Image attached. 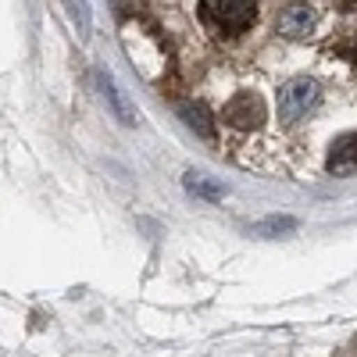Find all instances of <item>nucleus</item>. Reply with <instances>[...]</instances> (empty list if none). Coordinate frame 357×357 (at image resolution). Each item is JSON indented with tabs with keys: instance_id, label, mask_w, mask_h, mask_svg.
Returning <instances> with one entry per match:
<instances>
[{
	"instance_id": "obj_3",
	"label": "nucleus",
	"mask_w": 357,
	"mask_h": 357,
	"mask_svg": "<svg viewBox=\"0 0 357 357\" xmlns=\"http://www.w3.org/2000/svg\"><path fill=\"white\" fill-rule=\"evenodd\" d=\"M222 122L232 129H257L264 122V100L257 93H236L222 107Z\"/></svg>"
},
{
	"instance_id": "obj_6",
	"label": "nucleus",
	"mask_w": 357,
	"mask_h": 357,
	"mask_svg": "<svg viewBox=\"0 0 357 357\" xmlns=\"http://www.w3.org/2000/svg\"><path fill=\"white\" fill-rule=\"evenodd\" d=\"M178 114H183L186 118V122H190V129H197L204 139H211L215 136V126H211V114H207V107L204 104H178Z\"/></svg>"
},
{
	"instance_id": "obj_7",
	"label": "nucleus",
	"mask_w": 357,
	"mask_h": 357,
	"mask_svg": "<svg viewBox=\"0 0 357 357\" xmlns=\"http://www.w3.org/2000/svg\"><path fill=\"white\" fill-rule=\"evenodd\" d=\"M293 229H296V218H289V215H275V218H264V222L250 225L254 236H282V232H293Z\"/></svg>"
},
{
	"instance_id": "obj_4",
	"label": "nucleus",
	"mask_w": 357,
	"mask_h": 357,
	"mask_svg": "<svg viewBox=\"0 0 357 357\" xmlns=\"http://www.w3.org/2000/svg\"><path fill=\"white\" fill-rule=\"evenodd\" d=\"M325 168H329L333 175H350V172H357V132H347V136H340V139L329 146Z\"/></svg>"
},
{
	"instance_id": "obj_5",
	"label": "nucleus",
	"mask_w": 357,
	"mask_h": 357,
	"mask_svg": "<svg viewBox=\"0 0 357 357\" xmlns=\"http://www.w3.org/2000/svg\"><path fill=\"white\" fill-rule=\"evenodd\" d=\"M311 25H314V8H311V4H289V8L279 15V33L289 36V40L307 36Z\"/></svg>"
},
{
	"instance_id": "obj_2",
	"label": "nucleus",
	"mask_w": 357,
	"mask_h": 357,
	"mask_svg": "<svg viewBox=\"0 0 357 357\" xmlns=\"http://www.w3.org/2000/svg\"><path fill=\"white\" fill-rule=\"evenodd\" d=\"M314 100H318V82L314 79H307V75L289 79L279 89V122H286V126L301 122V118L314 107Z\"/></svg>"
},
{
	"instance_id": "obj_8",
	"label": "nucleus",
	"mask_w": 357,
	"mask_h": 357,
	"mask_svg": "<svg viewBox=\"0 0 357 357\" xmlns=\"http://www.w3.org/2000/svg\"><path fill=\"white\" fill-rule=\"evenodd\" d=\"M186 190L190 193H200V197H207V200H222L225 197V186H215V183H207V178H200V175H186Z\"/></svg>"
},
{
	"instance_id": "obj_1",
	"label": "nucleus",
	"mask_w": 357,
	"mask_h": 357,
	"mask_svg": "<svg viewBox=\"0 0 357 357\" xmlns=\"http://www.w3.org/2000/svg\"><path fill=\"white\" fill-rule=\"evenodd\" d=\"M200 18L218 36H240L254 25L257 4L254 0H200Z\"/></svg>"
}]
</instances>
